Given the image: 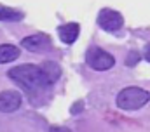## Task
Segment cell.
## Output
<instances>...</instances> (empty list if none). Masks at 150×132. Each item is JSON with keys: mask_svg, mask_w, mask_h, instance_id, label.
I'll return each mask as SVG.
<instances>
[{"mask_svg": "<svg viewBox=\"0 0 150 132\" xmlns=\"http://www.w3.org/2000/svg\"><path fill=\"white\" fill-rule=\"evenodd\" d=\"M9 77L12 80H16L18 84L25 85L26 89H44L47 85H51L42 71L40 66L33 65H21L16 66L12 70H9Z\"/></svg>", "mask_w": 150, "mask_h": 132, "instance_id": "1", "label": "cell"}, {"mask_svg": "<svg viewBox=\"0 0 150 132\" xmlns=\"http://www.w3.org/2000/svg\"><path fill=\"white\" fill-rule=\"evenodd\" d=\"M150 101V92H147L145 89L140 87H126L117 94V106L120 110L131 111V110H138L142 106H145Z\"/></svg>", "mask_w": 150, "mask_h": 132, "instance_id": "2", "label": "cell"}, {"mask_svg": "<svg viewBox=\"0 0 150 132\" xmlns=\"http://www.w3.org/2000/svg\"><path fill=\"white\" fill-rule=\"evenodd\" d=\"M87 65L91 66L93 70L96 71H105V70H110L115 65V59H113L112 54H108L107 51L100 49V47H91L87 51Z\"/></svg>", "mask_w": 150, "mask_h": 132, "instance_id": "3", "label": "cell"}, {"mask_svg": "<svg viewBox=\"0 0 150 132\" xmlns=\"http://www.w3.org/2000/svg\"><path fill=\"white\" fill-rule=\"evenodd\" d=\"M98 25L100 28H103L105 32H117L122 28L124 25V18L120 12L112 11V9H103L98 14Z\"/></svg>", "mask_w": 150, "mask_h": 132, "instance_id": "4", "label": "cell"}, {"mask_svg": "<svg viewBox=\"0 0 150 132\" xmlns=\"http://www.w3.org/2000/svg\"><path fill=\"white\" fill-rule=\"evenodd\" d=\"M21 106V94L16 91L0 92V113H12Z\"/></svg>", "mask_w": 150, "mask_h": 132, "instance_id": "5", "label": "cell"}, {"mask_svg": "<svg viewBox=\"0 0 150 132\" xmlns=\"http://www.w3.org/2000/svg\"><path fill=\"white\" fill-rule=\"evenodd\" d=\"M21 45L28 51H42L44 47L49 45V37L37 33V35H30V37H25L21 40Z\"/></svg>", "mask_w": 150, "mask_h": 132, "instance_id": "6", "label": "cell"}, {"mask_svg": "<svg viewBox=\"0 0 150 132\" xmlns=\"http://www.w3.org/2000/svg\"><path fill=\"white\" fill-rule=\"evenodd\" d=\"M58 33H59V37L65 44H74L77 40V37H79V33H80V26L77 23H68V25L59 26Z\"/></svg>", "mask_w": 150, "mask_h": 132, "instance_id": "7", "label": "cell"}, {"mask_svg": "<svg viewBox=\"0 0 150 132\" xmlns=\"http://www.w3.org/2000/svg\"><path fill=\"white\" fill-rule=\"evenodd\" d=\"M40 68H42V71H44V75H45V78H47L49 84H54L61 77V68L54 61H45V63L40 65Z\"/></svg>", "mask_w": 150, "mask_h": 132, "instance_id": "8", "label": "cell"}, {"mask_svg": "<svg viewBox=\"0 0 150 132\" xmlns=\"http://www.w3.org/2000/svg\"><path fill=\"white\" fill-rule=\"evenodd\" d=\"M18 58H19V49L16 45H11V44L0 45V63L2 65L11 63V61H14Z\"/></svg>", "mask_w": 150, "mask_h": 132, "instance_id": "9", "label": "cell"}, {"mask_svg": "<svg viewBox=\"0 0 150 132\" xmlns=\"http://www.w3.org/2000/svg\"><path fill=\"white\" fill-rule=\"evenodd\" d=\"M21 18H23V14L19 11L9 9V7H0V21H18Z\"/></svg>", "mask_w": 150, "mask_h": 132, "instance_id": "10", "label": "cell"}, {"mask_svg": "<svg viewBox=\"0 0 150 132\" xmlns=\"http://www.w3.org/2000/svg\"><path fill=\"white\" fill-rule=\"evenodd\" d=\"M138 59H140V56H138L136 52H133V54H129V56H127L126 65H127V66H134L136 63H138Z\"/></svg>", "mask_w": 150, "mask_h": 132, "instance_id": "11", "label": "cell"}, {"mask_svg": "<svg viewBox=\"0 0 150 132\" xmlns=\"http://www.w3.org/2000/svg\"><path fill=\"white\" fill-rule=\"evenodd\" d=\"M51 132H72L67 127H51Z\"/></svg>", "mask_w": 150, "mask_h": 132, "instance_id": "12", "label": "cell"}, {"mask_svg": "<svg viewBox=\"0 0 150 132\" xmlns=\"http://www.w3.org/2000/svg\"><path fill=\"white\" fill-rule=\"evenodd\" d=\"M145 59H147V61L150 63V49L147 51V52H145Z\"/></svg>", "mask_w": 150, "mask_h": 132, "instance_id": "13", "label": "cell"}]
</instances>
